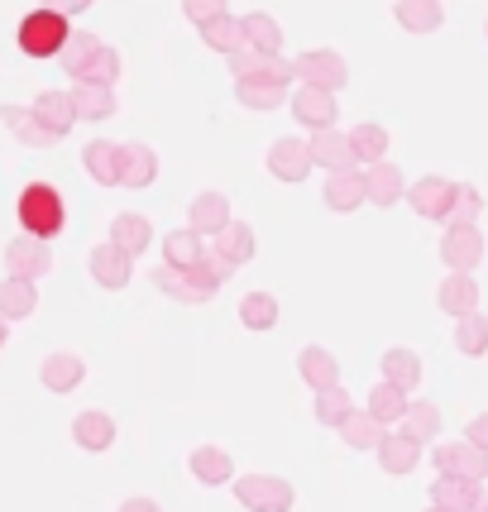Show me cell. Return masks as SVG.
<instances>
[{"label":"cell","instance_id":"cell-3","mask_svg":"<svg viewBox=\"0 0 488 512\" xmlns=\"http://www.w3.org/2000/svg\"><path fill=\"white\" fill-rule=\"evenodd\" d=\"M235 498L249 512H292L297 489H292L288 479H278V474H240L235 479Z\"/></svg>","mask_w":488,"mask_h":512},{"label":"cell","instance_id":"cell-12","mask_svg":"<svg viewBox=\"0 0 488 512\" xmlns=\"http://www.w3.org/2000/svg\"><path fill=\"white\" fill-rule=\"evenodd\" d=\"M307 149H311V163H316V168H326V173H350V168H359L355 149H350V134H340L335 125L331 130L311 134Z\"/></svg>","mask_w":488,"mask_h":512},{"label":"cell","instance_id":"cell-28","mask_svg":"<svg viewBox=\"0 0 488 512\" xmlns=\"http://www.w3.org/2000/svg\"><path fill=\"white\" fill-rule=\"evenodd\" d=\"M297 374H302V383L307 388H335L340 383V364H335L331 350H321V345H307L302 355H297Z\"/></svg>","mask_w":488,"mask_h":512},{"label":"cell","instance_id":"cell-38","mask_svg":"<svg viewBox=\"0 0 488 512\" xmlns=\"http://www.w3.org/2000/svg\"><path fill=\"white\" fill-rule=\"evenodd\" d=\"M201 254H206V240H201L197 230H187V225H182V230H168V235H163V264L192 268Z\"/></svg>","mask_w":488,"mask_h":512},{"label":"cell","instance_id":"cell-26","mask_svg":"<svg viewBox=\"0 0 488 512\" xmlns=\"http://www.w3.org/2000/svg\"><path fill=\"white\" fill-rule=\"evenodd\" d=\"M407 441H417V446H431L436 436H441V407L436 402H407V412H402V426H398Z\"/></svg>","mask_w":488,"mask_h":512},{"label":"cell","instance_id":"cell-1","mask_svg":"<svg viewBox=\"0 0 488 512\" xmlns=\"http://www.w3.org/2000/svg\"><path fill=\"white\" fill-rule=\"evenodd\" d=\"M15 216H20L24 235H39V240H53L58 230L67 225V211H63V197L53 182H29L15 201Z\"/></svg>","mask_w":488,"mask_h":512},{"label":"cell","instance_id":"cell-47","mask_svg":"<svg viewBox=\"0 0 488 512\" xmlns=\"http://www.w3.org/2000/svg\"><path fill=\"white\" fill-rule=\"evenodd\" d=\"M154 288L168 292V297H178V302H192V288H187V268H173V264L154 268Z\"/></svg>","mask_w":488,"mask_h":512},{"label":"cell","instance_id":"cell-6","mask_svg":"<svg viewBox=\"0 0 488 512\" xmlns=\"http://www.w3.org/2000/svg\"><path fill=\"white\" fill-rule=\"evenodd\" d=\"M431 460H436V474H455V479H469V484L488 479V450L469 446V441H445V446L431 450Z\"/></svg>","mask_w":488,"mask_h":512},{"label":"cell","instance_id":"cell-53","mask_svg":"<svg viewBox=\"0 0 488 512\" xmlns=\"http://www.w3.org/2000/svg\"><path fill=\"white\" fill-rule=\"evenodd\" d=\"M5 340H10V321L0 316V350H5Z\"/></svg>","mask_w":488,"mask_h":512},{"label":"cell","instance_id":"cell-24","mask_svg":"<svg viewBox=\"0 0 488 512\" xmlns=\"http://www.w3.org/2000/svg\"><path fill=\"white\" fill-rule=\"evenodd\" d=\"M225 221H230V201H225L221 192H201V197H192V206H187V230H197L201 240L216 235Z\"/></svg>","mask_w":488,"mask_h":512},{"label":"cell","instance_id":"cell-39","mask_svg":"<svg viewBox=\"0 0 488 512\" xmlns=\"http://www.w3.org/2000/svg\"><path fill=\"white\" fill-rule=\"evenodd\" d=\"M455 350H460L465 359H484L488 355V316L484 312L455 316Z\"/></svg>","mask_w":488,"mask_h":512},{"label":"cell","instance_id":"cell-51","mask_svg":"<svg viewBox=\"0 0 488 512\" xmlns=\"http://www.w3.org/2000/svg\"><path fill=\"white\" fill-rule=\"evenodd\" d=\"M465 441L469 446H479V450H488V412H479V417L465 426Z\"/></svg>","mask_w":488,"mask_h":512},{"label":"cell","instance_id":"cell-16","mask_svg":"<svg viewBox=\"0 0 488 512\" xmlns=\"http://www.w3.org/2000/svg\"><path fill=\"white\" fill-rule=\"evenodd\" d=\"M0 125L15 134L20 144H29V149H53V144H58V134L48 130L29 106H0Z\"/></svg>","mask_w":488,"mask_h":512},{"label":"cell","instance_id":"cell-41","mask_svg":"<svg viewBox=\"0 0 488 512\" xmlns=\"http://www.w3.org/2000/svg\"><path fill=\"white\" fill-rule=\"evenodd\" d=\"M240 326L244 331H273V326H278V297H273V292H249V297H240Z\"/></svg>","mask_w":488,"mask_h":512},{"label":"cell","instance_id":"cell-33","mask_svg":"<svg viewBox=\"0 0 488 512\" xmlns=\"http://www.w3.org/2000/svg\"><path fill=\"white\" fill-rule=\"evenodd\" d=\"M34 307H39V283H29V278L0 283V316L5 321H24V316H34Z\"/></svg>","mask_w":488,"mask_h":512},{"label":"cell","instance_id":"cell-23","mask_svg":"<svg viewBox=\"0 0 488 512\" xmlns=\"http://www.w3.org/2000/svg\"><path fill=\"white\" fill-rule=\"evenodd\" d=\"M72 111L77 120H111L115 115V87H101V82H72Z\"/></svg>","mask_w":488,"mask_h":512},{"label":"cell","instance_id":"cell-11","mask_svg":"<svg viewBox=\"0 0 488 512\" xmlns=\"http://www.w3.org/2000/svg\"><path fill=\"white\" fill-rule=\"evenodd\" d=\"M288 106H292V115H297V125H307L311 134L316 130H331L335 125V91H321V87H297L288 96Z\"/></svg>","mask_w":488,"mask_h":512},{"label":"cell","instance_id":"cell-49","mask_svg":"<svg viewBox=\"0 0 488 512\" xmlns=\"http://www.w3.org/2000/svg\"><path fill=\"white\" fill-rule=\"evenodd\" d=\"M182 15L201 29V24H211L216 15H225V0H182Z\"/></svg>","mask_w":488,"mask_h":512},{"label":"cell","instance_id":"cell-31","mask_svg":"<svg viewBox=\"0 0 488 512\" xmlns=\"http://www.w3.org/2000/svg\"><path fill=\"white\" fill-rule=\"evenodd\" d=\"M211 249H216V254H225L230 264L240 268V264H249V259H254V230H249L244 221H235V216H230V221H225L221 230L211 235Z\"/></svg>","mask_w":488,"mask_h":512},{"label":"cell","instance_id":"cell-57","mask_svg":"<svg viewBox=\"0 0 488 512\" xmlns=\"http://www.w3.org/2000/svg\"><path fill=\"white\" fill-rule=\"evenodd\" d=\"M484 34H488V20H484Z\"/></svg>","mask_w":488,"mask_h":512},{"label":"cell","instance_id":"cell-42","mask_svg":"<svg viewBox=\"0 0 488 512\" xmlns=\"http://www.w3.org/2000/svg\"><path fill=\"white\" fill-rule=\"evenodd\" d=\"M96 48H101V39H96V34H87V29H72V34H67L58 63H63V72L72 77V82L87 72V63H91V53H96Z\"/></svg>","mask_w":488,"mask_h":512},{"label":"cell","instance_id":"cell-25","mask_svg":"<svg viewBox=\"0 0 488 512\" xmlns=\"http://www.w3.org/2000/svg\"><path fill=\"white\" fill-rule=\"evenodd\" d=\"M393 20L407 34H436L445 24V10H441V0H398L393 5Z\"/></svg>","mask_w":488,"mask_h":512},{"label":"cell","instance_id":"cell-37","mask_svg":"<svg viewBox=\"0 0 488 512\" xmlns=\"http://www.w3.org/2000/svg\"><path fill=\"white\" fill-rule=\"evenodd\" d=\"M244 44L259 48V53H283V24L273 20L268 10H254V15H244Z\"/></svg>","mask_w":488,"mask_h":512},{"label":"cell","instance_id":"cell-54","mask_svg":"<svg viewBox=\"0 0 488 512\" xmlns=\"http://www.w3.org/2000/svg\"><path fill=\"white\" fill-rule=\"evenodd\" d=\"M479 508H484V512H488V493H484V498H479Z\"/></svg>","mask_w":488,"mask_h":512},{"label":"cell","instance_id":"cell-21","mask_svg":"<svg viewBox=\"0 0 488 512\" xmlns=\"http://www.w3.org/2000/svg\"><path fill=\"white\" fill-rule=\"evenodd\" d=\"M111 245L125 249L130 259H139L144 249L154 245V221H149V216H139V211H125V216H115V221H111Z\"/></svg>","mask_w":488,"mask_h":512},{"label":"cell","instance_id":"cell-20","mask_svg":"<svg viewBox=\"0 0 488 512\" xmlns=\"http://www.w3.org/2000/svg\"><path fill=\"white\" fill-rule=\"evenodd\" d=\"M321 197H326V206L340 211V216L359 211V206H364V168H350V173H326Z\"/></svg>","mask_w":488,"mask_h":512},{"label":"cell","instance_id":"cell-13","mask_svg":"<svg viewBox=\"0 0 488 512\" xmlns=\"http://www.w3.org/2000/svg\"><path fill=\"white\" fill-rule=\"evenodd\" d=\"M39 383L48 393H77L87 383V359L72 355V350H58V355H48L39 364Z\"/></svg>","mask_w":488,"mask_h":512},{"label":"cell","instance_id":"cell-9","mask_svg":"<svg viewBox=\"0 0 488 512\" xmlns=\"http://www.w3.org/2000/svg\"><path fill=\"white\" fill-rule=\"evenodd\" d=\"M407 201H412V211L422 221H445L450 216V201H455V182L441 178V173H431L422 182H407Z\"/></svg>","mask_w":488,"mask_h":512},{"label":"cell","instance_id":"cell-45","mask_svg":"<svg viewBox=\"0 0 488 512\" xmlns=\"http://www.w3.org/2000/svg\"><path fill=\"white\" fill-rule=\"evenodd\" d=\"M479 216H484V192L474 182H455V201H450L445 225H474Z\"/></svg>","mask_w":488,"mask_h":512},{"label":"cell","instance_id":"cell-17","mask_svg":"<svg viewBox=\"0 0 488 512\" xmlns=\"http://www.w3.org/2000/svg\"><path fill=\"white\" fill-rule=\"evenodd\" d=\"M436 307L445 316L479 312V283H474V273H445V283L436 288Z\"/></svg>","mask_w":488,"mask_h":512},{"label":"cell","instance_id":"cell-46","mask_svg":"<svg viewBox=\"0 0 488 512\" xmlns=\"http://www.w3.org/2000/svg\"><path fill=\"white\" fill-rule=\"evenodd\" d=\"M77 82H101V87H115V82H120V53H115L111 44H101L96 53H91L87 72H82Z\"/></svg>","mask_w":488,"mask_h":512},{"label":"cell","instance_id":"cell-8","mask_svg":"<svg viewBox=\"0 0 488 512\" xmlns=\"http://www.w3.org/2000/svg\"><path fill=\"white\" fill-rule=\"evenodd\" d=\"M311 168H316V163H311L307 139L283 134V139H273V144H268V173H273L278 182H307Z\"/></svg>","mask_w":488,"mask_h":512},{"label":"cell","instance_id":"cell-15","mask_svg":"<svg viewBox=\"0 0 488 512\" xmlns=\"http://www.w3.org/2000/svg\"><path fill=\"white\" fill-rule=\"evenodd\" d=\"M72 441H77V450H87V455L111 450L115 446V417L111 412H101V407L77 412V422H72Z\"/></svg>","mask_w":488,"mask_h":512},{"label":"cell","instance_id":"cell-32","mask_svg":"<svg viewBox=\"0 0 488 512\" xmlns=\"http://www.w3.org/2000/svg\"><path fill=\"white\" fill-rule=\"evenodd\" d=\"M235 96H240V106H249V111L288 106V87L273 82V77H240V82H235Z\"/></svg>","mask_w":488,"mask_h":512},{"label":"cell","instance_id":"cell-5","mask_svg":"<svg viewBox=\"0 0 488 512\" xmlns=\"http://www.w3.org/2000/svg\"><path fill=\"white\" fill-rule=\"evenodd\" d=\"M484 230L479 225H445L441 235V264L450 273H474L484 264Z\"/></svg>","mask_w":488,"mask_h":512},{"label":"cell","instance_id":"cell-56","mask_svg":"<svg viewBox=\"0 0 488 512\" xmlns=\"http://www.w3.org/2000/svg\"><path fill=\"white\" fill-rule=\"evenodd\" d=\"M469 512H484V508H469Z\"/></svg>","mask_w":488,"mask_h":512},{"label":"cell","instance_id":"cell-18","mask_svg":"<svg viewBox=\"0 0 488 512\" xmlns=\"http://www.w3.org/2000/svg\"><path fill=\"white\" fill-rule=\"evenodd\" d=\"M187 469H192V479H201L206 489H221L235 479V460H230V450L221 446H197L187 455Z\"/></svg>","mask_w":488,"mask_h":512},{"label":"cell","instance_id":"cell-19","mask_svg":"<svg viewBox=\"0 0 488 512\" xmlns=\"http://www.w3.org/2000/svg\"><path fill=\"white\" fill-rule=\"evenodd\" d=\"M149 182H158V154L139 139L120 144V187H149Z\"/></svg>","mask_w":488,"mask_h":512},{"label":"cell","instance_id":"cell-40","mask_svg":"<svg viewBox=\"0 0 488 512\" xmlns=\"http://www.w3.org/2000/svg\"><path fill=\"white\" fill-rule=\"evenodd\" d=\"M407 402H412V393H402V388H393V383L383 379V383H374V388H369V407H364V412H374L383 426H393V422H402Z\"/></svg>","mask_w":488,"mask_h":512},{"label":"cell","instance_id":"cell-10","mask_svg":"<svg viewBox=\"0 0 488 512\" xmlns=\"http://www.w3.org/2000/svg\"><path fill=\"white\" fill-rule=\"evenodd\" d=\"M87 264H91V278H96V288H106V292H120V288H130V278H134V259L125 254V249H115L111 240L106 245H96L87 254Z\"/></svg>","mask_w":488,"mask_h":512},{"label":"cell","instance_id":"cell-4","mask_svg":"<svg viewBox=\"0 0 488 512\" xmlns=\"http://www.w3.org/2000/svg\"><path fill=\"white\" fill-rule=\"evenodd\" d=\"M292 77L302 87H321V91H340L350 82V63L335 53V48H307L292 58Z\"/></svg>","mask_w":488,"mask_h":512},{"label":"cell","instance_id":"cell-44","mask_svg":"<svg viewBox=\"0 0 488 512\" xmlns=\"http://www.w3.org/2000/svg\"><path fill=\"white\" fill-rule=\"evenodd\" d=\"M311 412H316V422L321 426H335V431H340V422L355 412V402H350V393H345V383H335V388H321V393H316Z\"/></svg>","mask_w":488,"mask_h":512},{"label":"cell","instance_id":"cell-48","mask_svg":"<svg viewBox=\"0 0 488 512\" xmlns=\"http://www.w3.org/2000/svg\"><path fill=\"white\" fill-rule=\"evenodd\" d=\"M264 58H273V53H259V48H235V53H225V67H230V77L240 82V77H254L259 67H264Z\"/></svg>","mask_w":488,"mask_h":512},{"label":"cell","instance_id":"cell-22","mask_svg":"<svg viewBox=\"0 0 488 512\" xmlns=\"http://www.w3.org/2000/svg\"><path fill=\"white\" fill-rule=\"evenodd\" d=\"M479 498H484V489H479V484H469V479H455V474H436V484H431V503L445 508V512L479 508Z\"/></svg>","mask_w":488,"mask_h":512},{"label":"cell","instance_id":"cell-52","mask_svg":"<svg viewBox=\"0 0 488 512\" xmlns=\"http://www.w3.org/2000/svg\"><path fill=\"white\" fill-rule=\"evenodd\" d=\"M120 512H163L154 503V498H125V503H120Z\"/></svg>","mask_w":488,"mask_h":512},{"label":"cell","instance_id":"cell-50","mask_svg":"<svg viewBox=\"0 0 488 512\" xmlns=\"http://www.w3.org/2000/svg\"><path fill=\"white\" fill-rule=\"evenodd\" d=\"M91 5H96V0H48V10H53V15H63V20H77V15L91 10Z\"/></svg>","mask_w":488,"mask_h":512},{"label":"cell","instance_id":"cell-27","mask_svg":"<svg viewBox=\"0 0 488 512\" xmlns=\"http://www.w3.org/2000/svg\"><path fill=\"white\" fill-rule=\"evenodd\" d=\"M374 455H378V465H383V474H412V469L422 465V446L407 441L402 431H388Z\"/></svg>","mask_w":488,"mask_h":512},{"label":"cell","instance_id":"cell-55","mask_svg":"<svg viewBox=\"0 0 488 512\" xmlns=\"http://www.w3.org/2000/svg\"><path fill=\"white\" fill-rule=\"evenodd\" d=\"M426 512H445V508H436V503H431V508H426Z\"/></svg>","mask_w":488,"mask_h":512},{"label":"cell","instance_id":"cell-35","mask_svg":"<svg viewBox=\"0 0 488 512\" xmlns=\"http://www.w3.org/2000/svg\"><path fill=\"white\" fill-rule=\"evenodd\" d=\"M29 111L39 115V120H44L48 130L58 134V139H63V134L77 125V111H72V96H67V91H39V101H34Z\"/></svg>","mask_w":488,"mask_h":512},{"label":"cell","instance_id":"cell-14","mask_svg":"<svg viewBox=\"0 0 488 512\" xmlns=\"http://www.w3.org/2000/svg\"><path fill=\"white\" fill-rule=\"evenodd\" d=\"M402 197H407V178H402V168H393L388 158L364 168V201H369V206H383V211H388V206H398Z\"/></svg>","mask_w":488,"mask_h":512},{"label":"cell","instance_id":"cell-29","mask_svg":"<svg viewBox=\"0 0 488 512\" xmlns=\"http://www.w3.org/2000/svg\"><path fill=\"white\" fill-rule=\"evenodd\" d=\"M383 379L402 388V393H417L422 388V355L417 350H383Z\"/></svg>","mask_w":488,"mask_h":512},{"label":"cell","instance_id":"cell-36","mask_svg":"<svg viewBox=\"0 0 488 512\" xmlns=\"http://www.w3.org/2000/svg\"><path fill=\"white\" fill-rule=\"evenodd\" d=\"M388 130L383 125H374V120H364V125H355L350 130V149H355V163L359 168H369V163H383L388 158Z\"/></svg>","mask_w":488,"mask_h":512},{"label":"cell","instance_id":"cell-34","mask_svg":"<svg viewBox=\"0 0 488 512\" xmlns=\"http://www.w3.org/2000/svg\"><path fill=\"white\" fill-rule=\"evenodd\" d=\"M383 436H388V426L378 422L374 412H350V417L340 422V441L350 450H378Z\"/></svg>","mask_w":488,"mask_h":512},{"label":"cell","instance_id":"cell-30","mask_svg":"<svg viewBox=\"0 0 488 512\" xmlns=\"http://www.w3.org/2000/svg\"><path fill=\"white\" fill-rule=\"evenodd\" d=\"M82 163L101 187H120V144L115 139H91L82 149Z\"/></svg>","mask_w":488,"mask_h":512},{"label":"cell","instance_id":"cell-2","mask_svg":"<svg viewBox=\"0 0 488 512\" xmlns=\"http://www.w3.org/2000/svg\"><path fill=\"white\" fill-rule=\"evenodd\" d=\"M72 20H63V15H53V10H29L20 20V53L24 58H58L63 53V44H67V29Z\"/></svg>","mask_w":488,"mask_h":512},{"label":"cell","instance_id":"cell-43","mask_svg":"<svg viewBox=\"0 0 488 512\" xmlns=\"http://www.w3.org/2000/svg\"><path fill=\"white\" fill-rule=\"evenodd\" d=\"M201 44L216 48V53H235V48H244V24L225 10V15H216L211 24H201Z\"/></svg>","mask_w":488,"mask_h":512},{"label":"cell","instance_id":"cell-7","mask_svg":"<svg viewBox=\"0 0 488 512\" xmlns=\"http://www.w3.org/2000/svg\"><path fill=\"white\" fill-rule=\"evenodd\" d=\"M5 268H10V278H29V283H39L48 268H53V249H48V240H39V235H15L10 245H5Z\"/></svg>","mask_w":488,"mask_h":512}]
</instances>
